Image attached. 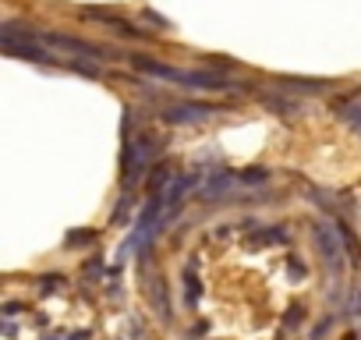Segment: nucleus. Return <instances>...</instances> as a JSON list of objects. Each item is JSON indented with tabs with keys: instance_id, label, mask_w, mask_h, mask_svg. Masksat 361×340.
<instances>
[{
	"instance_id": "4",
	"label": "nucleus",
	"mask_w": 361,
	"mask_h": 340,
	"mask_svg": "<svg viewBox=\"0 0 361 340\" xmlns=\"http://www.w3.org/2000/svg\"><path fill=\"white\" fill-rule=\"evenodd\" d=\"M50 47H57V50H71V54H92V57H106V50L103 47H96V43H85V40H75V36H57V32H47L43 36Z\"/></svg>"
},
{
	"instance_id": "11",
	"label": "nucleus",
	"mask_w": 361,
	"mask_h": 340,
	"mask_svg": "<svg viewBox=\"0 0 361 340\" xmlns=\"http://www.w3.org/2000/svg\"><path fill=\"white\" fill-rule=\"evenodd\" d=\"M301 315H305V312H301V305H294V308H290V315H287V326H298V322H301Z\"/></svg>"
},
{
	"instance_id": "5",
	"label": "nucleus",
	"mask_w": 361,
	"mask_h": 340,
	"mask_svg": "<svg viewBox=\"0 0 361 340\" xmlns=\"http://www.w3.org/2000/svg\"><path fill=\"white\" fill-rule=\"evenodd\" d=\"M149 301H152V312H156L163 322H170L173 305H170V291H166V280H163V277H152V280H149Z\"/></svg>"
},
{
	"instance_id": "3",
	"label": "nucleus",
	"mask_w": 361,
	"mask_h": 340,
	"mask_svg": "<svg viewBox=\"0 0 361 340\" xmlns=\"http://www.w3.org/2000/svg\"><path fill=\"white\" fill-rule=\"evenodd\" d=\"M216 110L220 107H213V103H180V107H166L163 110V121L166 124H192V121H206Z\"/></svg>"
},
{
	"instance_id": "13",
	"label": "nucleus",
	"mask_w": 361,
	"mask_h": 340,
	"mask_svg": "<svg viewBox=\"0 0 361 340\" xmlns=\"http://www.w3.org/2000/svg\"><path fill=\"white\" fill-rule=\"evenodd\" d=\"M71 68H75V71H82V75H89V78H96V75H99L92 64H71Z\"/></svg>"
},
{
	"instance_id": "1",
	"label": "nucleus",
	"mask_w": 361,
	"mask_h": 340,
	"mask_svg": "<svg viewBox=\"0 0 361 340\" xmlns=\"http://www.w3.org/2000/svg\"><path fill=\"white\" fill-rule=\"evenodd\" d=\"M131 64L142 71V75H152V78H163V82H177L185 89H227L231 82L216 71H180V68H170V64H159L152 57H131Z\"/></svg>"
},
{
	"instance_id": "8",
	"label": "nucleus",
	"mask_w": 361,
	"mask_h": 340,
	"mask_svg": "<svg viewBox=\"0 0 361 340\" xmlns=\"http://www.w3.org/2000/svg\"><path fill=\"white\" fill-rule=\"evenodd\" d=\"M199 294H202V284H199V277H195V262H188V266H185V301H188V308L199 305Z\"/></svg>"
},
{
	"instance_id": "12",
	"label": "nucleus",
	"mask_w": 361,
	"mask_h": 340,
	"mask_svg": "<svg viewBox=\"0 0 361 340\" xmlns=\"http://www.w3.org/2000/svg\"><path fill=\"white\" fill-rule=\"evenodd\" d=\"M269 174H266V170H248V174H245V181H266Z\"/></svg>"
},
{
	"instance_id": "14",
	"label": "nucleus",
	"mask_w": 361,
	"mask_h": 340,
	"mask_svg": "<svg viewBox=\"0 0 361 340\" xmlns=\"http://www.w3.org/2000/svg\"><path fill=\"white\" fill-rule=\"evenodd\" d=\"M350 315H361V291H354L350 298Z\"/></svg>"
},
{
	"instance_id": "15",
	"label": "nucleus",
	"mask_w": 361,
	"mask_h": 340,
	"mask_svg": "<svg viewBox=\"0 0 361 340\" xmlns=\"http://www.w3.org/2000/svg\"><path fill=\"white\" fill-rule=\"evenodd\" d=\"M18 312H22L18 301H8V305H4V315H18Z\"/></svg>"
},
{
	"instance_id": "10",
	"label": "nucleus",
	"mask_w": 361,
	"mask_h": 340,
	"mask_svg": "<svg viewBox=\"0 0 361 340\" xmlns=\"http://www.w3.org/2000/svg\"><path fill=\"white\" fill-rule=\"evenodd\" d=\"M96 238V231H75V234H68V248H75V245H89Z\"/></svg>"
},
{
	"instance_id": "7",
	"label": "nucleus",
	"mask_w": 361,
	"mask_h": 340,
	"mask_svg": "<svg viewBox=\"0 0 361 340\" xmlns=\"http://www.w3.org/2000/svg\"><path fill=\"white\" fill-rule=\"evenodd\" d=\"M4 50H8L11 57L36 61V64H47V61H50V54H47V50H39V47H29V43H15V40H4Z\"/></svg>"
},
{
	"instance_id": "6",
	"label": "nucleus",
	"mask_w": 361,
	"mask_h": 340,
	"mask_svg": "<svg viewBox=\"0 0 361 340\" xmlns=\"http://www.w3.org/2000/svg\"><path fill=\"white\" fill-rule=\"evenodd\" d=\"M85 18H92V22H103L110 32H117V36H124V40H138L142 32L135 29V25H128L124 18H114V15H103V11H85Z\"/></svg>"
},
{
	"instance_id": "9",
	"label": "nucleus",
	"mask_w": 361,
	"mask_h": 340,
	"mask_svg": "<svg viewBox=\"0 0 361 340\" xmlns=\"http://www.w3.org/2000/svg\"><path fill=\"white\" fill-rule=\"evenodd\" d=\"M170 178H173V170H170L166 163H159V166H156V174L149 178V195H163V188L170 185Z\"/></svg>"
},
{
	"instance_id": "2",
	"label": "nucleus",
	"mask_w": 361,
	"mask_h": 340,
	"mask_svg": "<svg viewBox=\"0 0 361 340\" xmlns=\"http://www.w3.org/2000/svg\"><path fill=\"white\" fill-rule=\"evenodd\" d=\"M312 241H315L322 262L329 266V273H340L343 269V231L326 224V220H315L312 224Z\"/></svg>"
}]
</instances>
